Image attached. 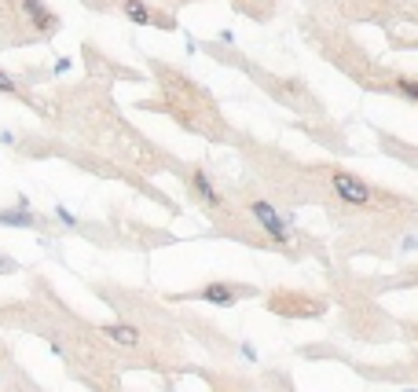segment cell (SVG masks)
Wrapping results in <instances>:
<instances>
[{"label": "cell", "mask_w": 418, "mask_h": 392, "mask_svg": "<svg viewBox=\"0 0 418 392\" xmlns=\"http://www.w3.org/2000/svg\"><path fill=\"white\" fill-rule=\"evenodd\" d=\"M187 187H191V194L202 206H209V209H224V198H220V191H216V184L209 180V172L202 169V165H194L191 172H187Z\"/></svg>", "instance_id": "277c9868"}, {"label": "cell", "mask_w": 418, "mask_h": 392, "mask_svg": "<svg viewBox=\"0 0 418 392\" xmlns=\"http://www.w3.org/2000/svg\"><path fill=\"white\" fill-rule=\"evenodd\" d=\"M121 8H125V15H128L136 26H150V18H154V15H150V8L143 4V0H125Z\"/></svg>", "instance_id": "ba28073f"}, {"label": "cell", "mask_w": 418, "mask_h": 392, "mask_svg": "<svg viewBox=\"0 0 418 392\" xmlns=\"http://www.w3.org/2000/svg\"><path fill=\"white\" fill-rule=\"evenodd\" d=\"M246 213L257 220V228L272 238L275 246H290L294 242V213H282L279 206L264 202V198H253L246 206Z\"/></svg>", "instance_id": "6da1fadb"}, {"label": "cell", "mask_w": 418, "mask_h": 392, "mask_svg": "<svg viewBox=\"0 0 418 392\" xmlns=\"http://www.w3.org/2000/svg\"><path fill=\"white\" fill-rule=\"evenodd\" d=\"M103 334L114 341V345H125V348H136L140 341H143V334H140V326L136 323H103Z\"/></svg>", "instance_id": "8992f818"}, {"label": "cell", "mask_w": 418, "mask_h": 392, "mask_svg": "<svg viewBox=\"0 0 418 392\" xmlns=\"http://www.w3.org/2000/svg\"><path fill=\"white\" fill-rule=\"evenodd\" d=\"M18 4H22V11H26V18L33 23V30H37V33H44V37L55 33L59 18H55V11L44 8V0H18Z\"/></svg>", "instance_id": "5b68a950"}, {"label": "cell", "mask_w": 418, "mask_h": 392, "mask_svg": "<svg viewBox=\"0 0 418 392\" xmlns=\"http://www.w3.org/2000/svg\"><path fill=\"white\" fill-rule=\"evenodd\" d=\"M0 228H40V216L26 206L15 209H0Z\"/></svg>", "instance_id": "52a82bcc"}, {"label": "cell", "mask_w": 418, "mask_h": 392, "mask_svg": "<svg viewBox=\"0 0 418 392\" xmlns=\"http://www.w3.org/2000/svg\"><path fill=\"white\" fill-rule=\"evenodd\" d=\"M396 92H400V96H407V99H418V81H411V77H400V81H396Z\"/></svg>", "instance_id": "30bf717a"}, {"label": "cell", "mask_w": 418, "mask_h": 392, "mask_svg": "<svg viewBox=\"0 0 418 392\" xmlns=\"http://www.w3.org/2000/svg\"><path fill=\"white\" fill-rule=\"evenodd\" d=\"M15 268V260L11 257H0V271H11Z\"/></svg>", "instance_id": "4fadbf2b"}, {"label": "cell", "mask_w": 418, "mask_h": 392, "mask_svg": "<svg viewBox=\"0 0 418 392\" xmlns=\"http://www.w3.org/2000/svg\"><path fill=\"white\" fill-rule=\"evenodd\" d=\"M0 92H8V96H15V92H18V84H15V77H8L4 70H0Z\"/></svg>", "instance_id": "8fae6325"}, {"label": "cell", "mask_w": 418, "mask_h": 392, "mask_svg": "<svg viewBox=\"0 0 418 392\" xmlns=\"http://www.w3.org/2000/svg\"><path fill=\"white\" fill-rule=\"evenodd\" d=\"M330 187H334V194L352 206V209H367L374 202V187L367 180H360L356 172H345V169H330Z\"/></svg>", "instance_id": "7a4b0ae2"}, {"label": "cell", "mask_w": 418, "mask_h": 392, "mask_svg": "<svg viewBox=\"0 0 418 392\" xmlns=\"http://www.w3.org/2000/svg\"><path fill=\"white\" fill-rule=\"evenodd\" d=\"M242 293H253V290L235 286V282H206V286H198L194 293H184V301H206V304H216V308H231Z\"/></svg>", "instance_id": "3957f363"}, {"label": "cell", "mask_w": 418, "mask_h": 392, "mask_svg": "<svg viewBox=\"0 0 418 392\" xmlns=\"http://www.w3.org/2000/svg\"><path fill=\"white\" fill-rule=\"evenodd\" d=\"M242 356H246V359H257V348L246 341V345H242Z\"/></svg>", "instance_id": "7c38bea8"}, {"label": "cell", "mask_w": 418, "mask_h": 392, "mask_svg": "<svg viewBox=\"0 0 418 392\" xmlns=\"http://www.w3.org/2000/svg\"><path fill=\"white\" fill-rule=\"evenodd\" d=\"M52 216H55V220H59L62 228H81V220H77V216H74L70 209H62V206H55V209H52Z\"/></svg>", "instance_id": "9c48e42d"}, {"label": "cell", "mask_w": 418, "mask_h": 392, "mask_svg": "<svg viewBox=\"0 0 418 392\" xmlns=\"http://www.w3.org/2000/svg\"><path fill=\"white\" fill-rule=\"evenodd\" d=\"M404 392H414V388H404Z\"/></svg>", "instance_id": "5bb4252c"}]
</instances>
